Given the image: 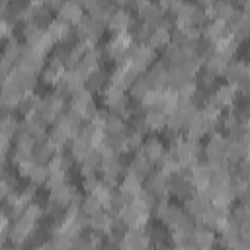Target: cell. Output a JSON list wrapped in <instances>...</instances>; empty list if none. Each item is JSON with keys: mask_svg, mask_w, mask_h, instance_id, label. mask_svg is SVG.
<instances>
[{"mask_svg": "<svg viewBox=\"0 0 250 250\" xmlns=\"http://www.w3.org/2000/svg\"><path fill=\"white\" fill-rule=\"evenodd\" d=\"M96 184H98L96 174H94V176H86V178H82V188H84V191H86V193H88V191H92Z\"/></svg>", "mask_w": 250, "mask_h": 250, "instance_id": "obj_52", "label": "cell"}, {"mask_svg": "<svg viewBox=\"0 0 250 250\" xmlns=\"http://www.w3.org/2000/svg\"><path fill=\"white\" fill-rule=\"evenodd\" d=\"M143 115H145V121L150 131H162L166 127V113H162L158 109H145Z\"/></svg>", "mask_w": 250, "mask_h": 250, "instance_id": "obj_39", "label": "cell"}, {"mask_svg": "<svg viewBox=\"0 0 250 250\" xmlns=\"http://www.w3.org/2000/svg\"><path fill=\"white\" fill-rule=\"evenodd\" d=\"M141 72L139 70H135L133 66H129V64H125V66H117L111 74H109V84H113V86H117L119 90H129V86L133 84V80L139 76Z\"/></svg>", "mask_w": 250, "mask_h": 250, "instance_id": "obj_14", "label": "cell"}, {"mask_svg": "<svg viewBox=\"0 0 250 250\" xmlns=\"http://www.w3.org/2000/svg\"><path fill=\"white\" fill-rule=\"evenodd\" d=\"M248 156V143L240 141H229L227 146V162H238Z\"/></svg>", "mask_w": 250, "mask_h": 250, "instance_id": "obj_38", "label": "cell"}, {"mask_svg": "<svg viewBox=\"0 0 250 250\" xmlns=\"http://www.w3.org/2000/svg\"><path fill=\"white\" fill-rule=\"evenodd\" d=\"M170 152L178 158V162L182 164V170L191 166L193 162H197L199 154H201V143L199 141H191V139H186L182 137L176 145L170 146Z\"/></svg>", "mask_w": 250, "mask_h": 250, "instance_id": "obj_2", "label": "cell"}, {"mask_svg": "<svg viewBox=\"0 0 250 250\" xmlns=\"http://www.w3.org/2000/svg\"><path fill=\"white\" fill-rule=\"evenodd\" d=\"M43 55H39L37 51H33L29 45H23L21 53H20V59L16 61V66H23L27 70H33L35 74L39 70H43Z\"/></svg>", "mask_w": 250, "mask_h": 250, "instance_id": "obj_16", "label": "cell"}, {"mask_svg": "<svg viewBox=\"0 0 250 250\" xmlns=\"http://www.w3.org/2000/svg\"><path fill=\"white\" fill-rule=\"evenodd\" d=\"M39 102H41V98L37 96V94H33V92H27V94H23L21 98H20V102H18V105H16V109L14 111H18L20 115H29V113H33L35 109H37V105H39Z\"/></svg>", "mask_w": 250, "mask_h": 250, "instance_id": "obj_31", "label": "cell"}, {"mask_svg": "<svg viewBox=\"0 0 250 250\" xmlns=\"http://www.w3.org/2000/svg\"><path fill=\"white\" fill-rule=\"evenodd\" d=\"M195 55H199L203 61L205 59H209L213 53H215V41H211V39H207V37H203V35H199V39H197V43H195Z\"/></svg>", "mask_w": 250, "mask_h": 250, "instance_id": "obj_47", "label": "cell"}, {"mask_svg": "<svg viewBox=\"0 0 250 250\" xmlns=\"http://www.w3.org/2000/svg\"><path fill=\"white\" fill-rule=\"evenodd\" d=\"M59 150L45 139V141H35L33 148H31V158L33 162H39V164H47Z\"/></svg>", "mask_w": 250, "mask_h": 250, "instance_id": "obj_23", "label": "cell"}, {"mask_svg": "<svg viewBox=\"0 0 250 250\" xmlns=\"http://www.w3.org/2000/svg\"><path fill=\"white\" fill-rule=\"evenodd\" d=\"M184 0H160L158 4H160V8L164 10V12H168V14H174L178 8H180V4H182Z\"/></svg>", "mask_w": 250, "mask_h": 250, "instance_id": "obj_51", "label": "cell"}, {"mask_svg": "<svg viewBox=\"0 0 250 250\" xmlns=\"http://www.w3.org/2000/svg\"><path fill=\"white\" fill-rule=\"evenodd\" d=\"M45 31L49 33V37H51L55 43H61V41L72 31V25L66 23V21H62V20H59V18H55V20H51V23L45 27Z\"/></svg>", "mask_w": 250, "mask_h": 250, "instance_id": "obj_28", "label": "cell"}, {"mask_svg": "<svg viewBox=\"0 0 250 250\" xmlns=\"http://www.w3.org/2000/svg\"><path fill=\"white\" fill-rule=\"evenodd\" d=\"M236 98H238V90L236 86L232 84H223V86H217L209 96H207V104H211L213 107L217 109H229L232 107V104H236Z\"/></svg>", "mask_w": 250, "mask_h": 250, "instance_id": "obj_6", "label": "cell"}, {"mask_svg": "<svg viewBox=\"0 0 250 250\" xmlns=\"http://www.w3.org/2000/svg\"><path fill=\"white\" fill-rule=\"evenodd\" d=\"M102 209V203L98 201V197L94 195V193H86L84 197H82V201H80V211L82 213H86L88 217L90 215H94L96 211H100Z\"/></svg>", "mask_w": 250, "mask_h": 250, "instance_id": "obj_48", "label": "cell"}, {"mask_svg": "<svg viewBox=\"0 0 250 250\" xmlns=\"http://www.w3.org/2000/svg\"><path fill=\"white\" fill-rule=\"evenodd\" d=\"M213 2L215 0H197V6L199 8H209V6H213Z\"/></svg>", "mask_w": 250, "mask_h": 250, "instance_id": "obj_54", "label": "cell"}, {"mask_svg": "<svg viewBox=\"0 0 250 250\" xmlns=\"http://www.w3.org/2000/svg\"><path fill=\"white\" fill-rule=\"evenodd\" d=\"M168 43H170V29H166V27H154L150 37H148V41H146V45L150 49H154V51L164 49Z\"/></svg>", "mask_w": 250, "mask_h": 250, "instance_id": "obj_36", "label": "cell"}, {"mask_svg": "<svg viewBox=\"0 0 250 250\" xmlns=\"http://www.w3.org/2000/svg\"><path fill=\"white\" fill-rule=\"evenodd\" d=\"M133 21H135V20H133L131 12H127V10H123V8H115L113 14L109 16L105 27H107L109 31H113V33H125V31L131 29Z\"/></svg>", "mask_w": 250, "mask_h": 250, "instance_id": "obj_13", "label": "cell"}, {"mask_svg": "<svg viewBox=\"0 0 250 250\" xmlns=\"http://www.w3.org/2000/svg\"><path fill=\"white\" fill-rule=\"evenodd\" d=\"M70 109H74L84 121H88V119L98 111L92 92H90L88 88H82V90H78L76 94H72V96H70Z\"/></svg>", "mask_w": 250, "mask_h": 250, "instance_id": "obj_5", "label": "cell"}, {"mask_svg": "<svg viewBox=\"0 0 250 250\" xmlns=\"http://www.w3.org/2000/svg\"><path fill=\"white\" fill-rule=\"evenodd\" d=\"M189 238H191L193 248H213L215 246V240H217V234H215V230L211 227L197 225Z\"/></svg>", "mask_w": 250, "mask_h": 250, "instance_id": "obj_19", "label": "cell"}, {"mask_svg": "<svg viewBox=\"0 0 250 250\" xmlns=\"http://www.w3.org/2000/svg\"><path fill=\"white\" fill-rule=\"evenodd\" d=\"M94 146L86 141V139H82V137H72V141H70V154H72V158L76 160V162H82L86 156H88V152L92 150Z\"/></svg>", "mask_w": 250, "mask_h": 250, "instance_id": "obj_35", "label": "cell"}, {"mask_svg": "<svg viewBox=\"0 0 250 250\" xmlns=\"http://www.w3.org/2000/svg\"><path fill=\"white\" fill-rule=\"evenodd\" d=\"M236 10H238L236 4H232L230 0H215L213 6L205 8L209 20H223V21L230 20L236 14Z\"/></svg>", "mask_w": 250, "mask_h": 250, "instance_id": "obj_18", "label": "cell"}, {"mask_svg": "<svg viewBox=\"0 0 250 250\" xmlns=\"http://www.w3.org/2000/svg\"><path fill=\"white\" fill-rule=\"evenodd\" d=\"M217 78H219V76H215L213 72H209V70H205V68H199L197 74H195V84H197V88L203 90L205 94H211V92L219 86Z\"/></svg>", "mask_w": 250, "mask_h": 250, "instance_id": "obj_30", "label": "cell"}, {"mask_svg": "<svg viewBox=\"0 0 250 250\" xmlns=\"http://www.w3.org/2000/svg\"><path fill=\"white\" fill-rule=\"evenodd\" d=\"M227 64H229V59H227V57H223V55H219V53H213L209 59L203 61V66H201V68L213 72L215 76H221V74L225 72Z\"/></svg>", "mask_w": 250, "mask_h": 250, "instance_id": "obj_37", "label": "cell"}, {"mask_svg": "<svg viewBox=\"0 0 250 250\" xmlns=\"http://www.w3.org/2000/svg\"><path fill=\"white\" fill-rule=\"evenodd\" d=\"M82 121H84V119H82L74 109H70V107L66 109V107H64V109L57 115L55 125H59L61 129H64L70 137H76L78 131H80V127H82Z\"/></svg>", "mask_w": 250, "mask_h": 250, "instance_id": "obj_11", "label": "cell"}, {"mask_svg": "<svg viewBox=\"0 0 250 250\" xmlns=\"http://www.w3.org/2000/svg\"><path fill=\"white\" fill-rule=\"evenodd\" d=\"M117 188L137 197V193L143 189V178H141V176H137L135 172H129V170H127V172H125V176H123V180L119 182V186H117Z\"/></svg>", "mask_w": 250, "mask_h": 250, "instance_id": "obj_32", "label": "cell"}, {"mask_svg": "<svg viewBox=\"0 0 250 250\" xmlns=\"http://www.w3.org/2000/svg\"><path fill=\"white\" fill-rule=\"evenodd\" d=\"M109 84V72L105 70V68H96L92 74H88L86 76V80H84V86L90 90V92H102L105 86Z\"/></svg>", "mask_w": 250, "mask_h": 250, "instance_id": "obj_24", "label": "cell"}, {"mask_svg": "<svg viewBox=\"0 0 250 250\" xmlns=\"http://www.w3.org/2000/svg\"><path fill=\"white\" fill-rule=\"evenodd\" d=\"M123 170H125V164H123V160L119 158V154L102 156V162H100V172H102V174L119 176V174H123Z\"/></svg>", "mask_w": 250, "mask_h": 250, "instance_id": "obj_27", "label": "cell"}, {"mask_svg": "<svg viewBox=\"0 0 250 250\" xmlns=\"http://www.w3.org/2000/svg\"><path fill=\"white\" fill-rule=\"evenodd\" d=\"M47 176H49L47 164H39V162H33V166H31L29 172H27L29 182H33V184H37V186H43L45 180H47Z\"/></svg>", "mask_w": 250, "mask_h": 250, "instance_id": "obj_46", "label": "cell"}, {"mask_svg": "<svg viewBox=\"0 0 250 250\" xmlns=\"http://www.w3.org/2000/svg\"><path fill=\"white\" fill-rule=\"evenodd\" d=\"M209 141L205 143V146H201V152L205 154L207 160H227V146H229V139L217 131L209 133Z\"/></svg>", "mask_w": 250, "mask_h": 250, "instance_id": "obj_9", "label": "cell"}, {"mask_svg": "<svg viewBox=\"0 0 250 250\" xmlns=\"http://www.w3.org/2000/svg\"><path fill=\"white\" fill-rule=\"evenodd\" d=\"M152 162L141 152V148L139 150H135V156L131 158V162H129V166H127V170L129 172H135L137 176H141V178H146L150 172H152Z\"/></svg>", "mask_w": 250, "mask_h": 250, "instance_id": "obj_25", "label": "cell"}, {"mask_svg": "<svg viewBox=\"0 0 250 250\" xmlns=\"http://www.w3.org/2000/svg\"><path fill=\"white\" fill-rule=\"evenodd\" d=\"M111 213L107 209H100L96 211L94 215H90V221H88V229H94L98 232H109L111 230Z\"/></svg>", "mask_w": 250, "mask_h": 250, "instance_id": "obj_26", "label": "cell"}, {"mask_svg": "<svg viewBox=\"0 0 250 250\" xmlns=\"http://www.w3.org/2000/svg\"><path fill=\"white\" fill-rule=\"evenodd\" d=\"M154 57H156V51L150 49L148 45H137V43H133L131 49H129V53H127V64L133 66L139 72H145L152 64Z\"/></svg>", "mask_w": 250, "mask_h": 250, "instance_id": "obj_3", "label": "cell"}, {"mask_svg": "<svg viewBox=\"0 0 250 250\" xmlns=\"http://www.w3.org/2000/svg\"><path fill=\"white\" fill-rule=\"evenodd\" d=\"M55 94H59L61 98H70L72 94H76L78 90H82L84 88V78L82 76H78L74 70H64L62 74H61V78L55 82Z\"/></svg>", "mask_w": 250, "mask_h": 250, "instance_id": "obj_7", "label": "cell"}, {"mask_svg": "<svg viewBox=\"0 0 250 250\" xmlns=\"http://www.w3.org/2000/svg\"><path fill=\"white\" fill-rule=\"evenodd\" d=\"M156 164H158V170L162 174H166V176L168 174H174V172H182V164L178 162V158L172 152H164Z\"/></svg>", "mask_w": 250, "mask_h": 250, "instance_id": "obj_41", "label": "cell"}, {"mask_svg": "<svg viewBox=\"0 0 250 250\" xmlns=\"http://www.w3.org/2000/svg\"><path fill=\"white\" fill-rule=\"evenodd\" d=\"M57 14H59V16H57L59 20H62V21L74 25V23L80 20V16L84 14V8H82L80 4H76V2H72V0H64L62 6L57 10Z\"/></svg>", "mask_w": 250, "mask_h": 250, "instance_id": "obj_20", "label": "cell"}, {"mask_svg": "<svg viewBox=\"0 0 250 250\" xmlns=\"http://www.w3.org/2000/svg\"><path fill=\"white\" fill-rule=\"evenodd\" d=\"M146 191H150L156 199H166L170 197L168 193V188H166V174H162L160 170L158 172H150L145 180V186H143Z\"/></svg>", "mask_w": 250, "mask_h": 250, "instance_id": "obj_15", "label": "cell"}, {"mask_svg": "<svg viewBox=\"0 0 250 250\" xmlns=\"http://www.w3.org/2000/svg\"><path fill=\"white\" fill-rule=\"evenodd\" d=\"M146 246H150V240H148L145 227H129L119 238V248L137 250V248H146Z\"/></svg>", "mask_w": 250, "mask_h": 250, "instance_id": "obj_10", "label": "cell"}, {"mask_svg": "<svg viewBox=\"0 0 250 250\" xmlns=\"http://www.w3.org/2000/svg\"><path fill=\"white\" fill-rule=\"evenodd\" d=\"M27 158H31V148H25V146H20V145H16V148L10 152V160H12V164H20V162H23V160H27Z\"/></svg>", "mask_w": 250, "mask_h": 250, "instance_id": "obj_50", "label": "cell"}, {"mask_svg": "<svg viewBox=\"0 0 250 250\" xmlns=\"http://www.w3.org/2000/svg\"><path fill=\"white\" fill-rule=\"evenodd\" d=\"M166 188H168V193L178 197V199H186L193 193V184L189 182V178L182 172H174V174H168L166 176Z\"/></svg>", "mask_w": 250, "mask_h": 250, "instance_id": "obj_8", "label": "cell"}, {"mask_svg": "<svg viewBox=\"0 0 250 250\" xmlns=\"http://www.w3.org/2000/svg\"><path fill=\"white\" fill-rule=\"evenodd\" d=\"M201 29H203L201 35L207 37V39H211V41H217L223 35H227V27H225V21L223 20H209Z\"/></svg>", "mask_w": 250, "mask_h": 250, "instance_id": "obj_33", "label": "cell"}, {"mask_svg": "<svg viewBox=\"0 0 250 250\" xmlns=\"http://www.w3.org/2000/svg\"><path fill=\"white\" fill-rule=\"evenodd\" d=\"M18 129H20V121H18L16 115H12V111H8L0 117V135H4L8 139H14Z\"/></svg>", "mask_w": 250, "mask_h": 250, "instance_id": "obj_40", "label": "cell"}, {"mask_svg": "<svg viewBox=\"0 0 250 250\" xmlns=\"http://www.w3.org/2000/svg\"><path fill=\"white\" fill-rule=\"evenodd\" d=\"M137 14H139L141 21L146 23V25H150L152 29L158 27V23L162 21V18L166 16V12L160 8V4H154V2H146L145 6H141L137 10Z\"/></svg>", "mask_w": 250, "mask_h": 250, "instance_id": "obj_17", "label": "cell"}, {"mask_svg": "<svg viewBox=\"0 0 250 250\" xmlns=\"http://www.w3.org/2000/svg\"><path fill=\"white\" fill-rule=\"evenodd\" d=\"M141 152H143L152 164H156V162L160 160V156L166 152V148H164V145H162V141H160L158 137H148V139L143 141Z\"/></svg>", "mask_w": 250, "mask_h": 250, "instance_id": "obj_22", "label": "cell"}, {"mask_svg": "<svg viewBox=\"0 0 250 250\" xmlns=\"http://www.w3.org/2000/svg\"><path fill=\"white\" fill-rule=\"evenodd\" d=\"M8 76L14 80V84H16L23 94L33 92V90H35V86H37L35 72H33V70H27V68H23V66H14V68H12V72H10Z\"/></svg>", "mask_w": 250, "mask_h": 250, "instance_id": "obj_12", "label": "cell"}, {"mask_svg": "<svg viewBox=\"0 0 250 250\" xmlns=\"http://www.w3.org/2000/svg\"><path fill=\"white\" fill-rule=\"evenodd\" d=\"M150 213H152V209L146 203H143L141 199L135 197L125 207H121L119 217L125 221L127 227H146V223L150 219Z\"/></svg>", "mask_w": 250, "mask_h": 250, "instance_id": "obj_1", "label": "cell"}, {"mask_svg": "<svg viewBox=\"0 0 250 250\" xmlns=\"http://www.w3.org/2000/svg\"><path fill=\"white\" fill-rule=\"evenodd\" d=\"M223 74L227 78V84L236 86L238 80L248 78V64H246V61H229V64H227Z\"/></svg>", "mask_w": 250, "mask_h": 250, "instance_id": "obj_21", "label": "cell"}, {"mask_svg": "<svg viewBox=\"0 0 250 250\" xmlns=\"http://www.w3.org/2000/svg\"><path fill=\"white\" fill-rule=\"evenodd\" d=\"M72 189H74V186H70L66 182H62L59 186H53L49 189V199L57 201V203H62V205H68L72 201Z\"/></svg>", "mask_w": 250, "mask_h": 250, "instance_id": "obj_29", "label": "cell"}, {"mask_svg": "<svg viewBox=\"0 0 250 250\" xmlns=\"http://www.w3.org/2000/svg\"><path fill=\"white\" fill-rule=\"evenodd\" d=\"M64 107H66V100L53 92V94L41 98V102H39V105H37L35 111L39 113V117H41L45 123H53V121L57 119V115H59Z\"/></svg>", "mask_w": 250, "mask_h": 250, "instance_id": "obj_4", "label": "cell"}, {"mask_svg": "<svg viewBox=\"0 0 250 250\" xmlns=\"http://www.w3.org/2000/svg\"><path fill=\"white\" fill-rule=\"evenodd\" d=\"M100 6H104V8H111V6H115V2L113 0H96Z\"/></svg>", "mask_w": 250, "mask_h": 250, "instance_id": "obj_53", "label": "cell"}, {"mask_svg": "<svg viewBox=\"0 0 250 250\" xmlns=\"http://www.w3.org/2000/svg\"><path fill=\"white\" fill-rule=\"evenodd\" d=\"M72 2H76V4H80V6H84L88 0H72Z\"/></svg>", "mask_w": 250, "mask_h": 250, "instance_id": "obj_55", "label": "cell"}, {"mask_svg": "<svg viewBox=\"0 0 250 250\" xmlns=\"http://www.w3.org/2000/svg\"><path fill=\"white\" fill-rule=\"evenodd\" d=\"M66 68L64 66H57V64H47V68H43V84H49V86H55V82L61 78V74L64 72Z\"/></svg>", "mask_w": 250, "mask_h": 250, "instance_id": "obj_49", "label": "cell"}, {"mask_svg": "<svg viewBox=\"0 0 250 250\" xmlns=\"http://www.w3.org/2000/svg\"><path fill=\"white\" fill-rule=\"evenodd\" d=\"M131 37H133V43H137V45H146V41H148V37H150V33H152V27L150 25H146V23H143V21H133V25H131Z\"/></svg>", "mask_w": 250, "mask_h": 250, "instance_id": "obj_42", "label": "cell"}, {"mask_svg": "<svg viewBox=\"0 0 250 250\" xmlns=\"http://www.w3.org/2000/svg\"><path fill=\"white\" fill-rule=\"evenodd\" d=\"M21 49H23L21 41H20V39H16V35H12V37H8V39H6V45L2 47V53H0V55H4L6 59H10L12 62H16V61L20 59Z\"/></svg>", "mask_w": 250, "mask_h": 250, "instance_id": "obj_43", "label": "cell"}, {"mask_svg": "<svg viewBox=\"0 0 250 250\" xmlns=\"http://www.w3.org/2000/svg\"><path fill=\"white\" fill-rule=\"evenodd\" d=\"M47 141H49V143H51L59 152H62V150H64V146L68 145V141H72V137H70L64 129H61L59 125H55V127L47 133Z\"/></svg>", "mask_w": 250, "mask_h": 250, "instance_id": "obj_34", "label": "cell"}, {"mask_svg": "<svg viewBox=\"0 0 250 250\" xmlns=\"http://www.w3.org/2000/svg\"><path fill=\"white\" fill-rule=\"evenodd\" d=\"M125 127H127L125 119H121V117H119L117 113H113V111H107L105 121H104V131H105V133H121Z\"/></svg>", "mask_w": 250, "mask_h": 250, "instance_id": "obj_45", "label": "cell"}, {"mask_svg": "<svg viewBox=\"0 0 250 250\" xmlns=\"http://www.w3.org/2000/svg\"><path fill=\"white\" fill-rule=\"evenodd\" d=\"M123 96H125V92L119 90V88L113 86V84H109V86H105V88L102 90V102H104V105H105L107 109H111Z\"/></svg>", "mask_w": 250, "mask_h": 250, "instance_id": "obj_44", "label": "cell"}]
</instances>
